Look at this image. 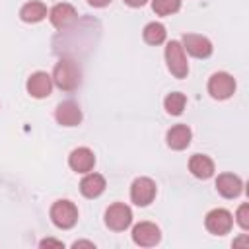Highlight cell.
Here are the masks:
<instances>
[{
  "mask_svg": "<svg viewBox=\"0 0 249 249\" xmlns=\"http://www.w3.org/2000/svg\"><path fill=\"white\" fill-rule=\"evenodd\" d=\"M53 82L64 89V91H72L80 86L82 82V70L80 66L70 60V58H62L54 64V70H53Z\"/></svg>",
  "mask_w": 249,
  "mask_h": 249,
  "instance_id": "6da1fadb",
  "label": "cell"
},
{
  "mask_svg": "<svg viewBox=\"0 0 249 249\" xmlns=\"http://www.w3.org/2000/svg\"><path fill=\"white\" fill-rule=\"evenodd\" d=\"M165 62H167L169 72L175 78H185L189 74V62H187V56H185V49H183V45L179 41L167 43V47H165Z\"/></svg>",
  "mask_w": 249,
  "mask_h": 249,
  "instance_id": "7a4b0ae2",
  "label": "cell"
},
{
  "mask_svg": "<svg viewBox=\"0 0 249 249\" xmlns=\"http://www.w3.org/2000/svg\"><path fill=\"white\" fill-rule=\"evenodd\" d=\"M51 220L56 228L68 230L78 222V208L70 200H56L51 206Z\"/></svg>",
  "mask_w": 249,
  "mask_h": 249,
  "instance_id": "3957f363",
  "label": "cell"
},
{
  "mask_svg": "<svg viewBox=\"0 0 249 249\" xmlns=\"http://www.w3.org/2000/svg\"><path fill=\"white\" fill-rule=\"evenodd\" d=\"M235 91V80L228 72H216L208 80V93L214 99H228Z\"/></svg>",
  "mask_w": 249,
  "mask_h": 249,
  "instance_id": "277c9868",
  "label": "cell"
},
{
  "mask_svg": "<svg viewBox=\"0 0 249 249\" xmlns=\"http://www.w3.org/2000/svg\"><path fill=\"white\" fill-rule=\"evenodd\" d=\"M132 222V212L126 204L123 202H117V204H111L105 212V224L113 230V231H123L130 226Z\"/></svg>",
  "mask_w": 249,
  "mask_h": 249,
  "instance_id": "5b68a950",
  "label": "cell"
},
{
  "mask_svg": "<svg viewBox=\"0 0 249 249\" xmlns=\"http://www.w3.org/2000/svg\"><path fill=\"white\" fill-rule=\"evenodd\" d=\"M204 226H206V230H208L210 233H214V235H224V233H228V231L231 230L233 218H231V214H230L228 210H224V208H214V210H210V212L206 214Z\"/></svg>",
  "mask_w": 249,
  "mask_h": 249,
  "instance_id": "8992f818",
  "label": "cell"
},
{
  "mask_svg": "<svg viewBox=\"0 0 249 249\" xmlns=\"http://www.w3.org/2000/svg\"><path fill=\"white\" fill-rule=\"evenodd\" d=\"M156 196V183L150 177H138L134 179L132 187H130V200L136 206H146L154 200Z\"/></svg>",
  "mask_w": 249,
  "mask_h": 249,
  "instance_id": "52a82bcc",
  "label": "cell"
},
{
  "mask_svg": "<svg viewBox=\"0 0 249 249\" xmlns=\"http://www.w3.org/2000/svg\"><path fill=\"white\" fill-rule=\"evenodd\" d=\"M160 237H161L160 228L156 224H152V222H140L132 230V239L140 247H152V245H156L160 241Z\"/></svg>",
  "mask_w": 249,
  "mask_h": 249,
  "instance_id": "ba28073f",
  "label": "cell"
},
{
  "mask_svg": "<svg viewBox=\"0 0 249 249\" xmlns=\"http://www.w3.org/2000/svg\"><path fill=\"white\" fill-rule=\"evenodd\" d=\"M183 49L196 58H206L212 54V43L206 37L196 35V33H189L183 37Z\"/></svg>",
  "mask_w": 249,
  "mask_h": 249,
  "instance_id": "9c48e42d",
  "label": "cell"
},
{
  "mask_svg": "<svg viewBox=\"0 0 249 249\" xmlns=\"http://www.w3.org/2000/svg\"><path fill=\"white\" fill-rule=\"evenodd\" d=\"M49 18H51V23H53L56 29H66V27H70V25L78 19V14H76L74 6L62 2V4L53 6Z\"/></svg>",
  "mask_w": 249,
  "mask_h": 249,
  "instance_id": "30bf717a",
  "label": "cell"
},
{
  "mask_svg": "<svg viewBox=\"0 0 249 249\" xmlns=\"http://www.w3.org/2000/svg\"><path fill=\"white\" fill-rule=\"evenodd\" d=\"M54 119H56V123L62 124V126H76V124H80V121H82V111H80L78 103H74V101H64V103H60V105L56 107Z\"/></svg>",
  "mask_w": 249,
  "mask_h": 249,
  "instance_id": "8fae6325",
  "label": "cell"
},
{
  "mask_svg": "<svg viewBox=\"0 0 249 249\" xmlns=\"http://www.w3.org/2000/svg\"><path fill=\"white\" fill-rule=\"evenodd\" d=\"M53 89V78L47 74V72H35L29 76L27 80V91L29 95L41 99V97H47Z\"/></svg>",
  "mask_w": 249,
  "mask_h": 249,
  "instance_id": "7c38bea8",
  "label": "cell"
},
{
  "mask_svg": "<svg viewBox=\"0 0 249 249\" xmlns=\"http://www.w3.org/2000/svg\"><path fill=\"white\" fill-rule=\"evenodd\" d=\"M68 163H70V167H72L74 171H78V173H88V171H91L93 165H95V156H93V152H91L89 148H76V150L70 154Z\"/></svg>",
  "mask_w": 249,
  "mask_h": 249,
  "instance_id": "4fadbf2b",
  "label": "cell"
},
{
  "mask_svg": "<svg viewBox=\"0 0 249 249\" xmlns=\"http://www.w3.org/2000/svg\"><path fill=\"white\" fill-rule=\"evenodd\" d=\"M216 189H218V193H220L222 196H226V198H235V196L241 193L243 183H241V179H239L237 175H233V173H222V175H218V179H216Z\"/></svg>",
  "mask_w": 249,
  "mask_h": 249,
  "instance_id": "5bb4252c",
  "label": "cell"
},
{
  "mask_svg": "<svg viewBox=\"0 0 249 249\" xmlns=\"http://www.w3.org/2000/svg\"><path fill=\"white\" fill-rule=\"evenodd\" d=\"M167 146L173 150H185L191 144V128L187 124H175L167 130Z\"/></svg>",
  "mask_w": 249,
  "mask_h": 249,
  "instance_id": "9a60e30c",
  "label": "cell"
},
{
  "mask_svg": "<svg viewBox=\"0 0 249 249\" xmlns=\"http://www.w3.org/2000/svg\"><path fill=\"white\" fill-rule=\"evenodd\" d=\"M189 169H191V173H193L195 177H198V179H208V177H212V173H214V161H212L208 156H204V154H195V156L189 160Z\"/></svg>",
  "mask_w": 249,
  "mask_h": 249,
  "instance_id": "2e32d148",
  "label": "cell"
},
{
  "mask_svg": "<svg viewBox=\"0 0 249 249\" xmlns=\"http://www.w3.org/2000/svg\"><path fill=\"white\" fill-rule=\"evenodd\" d=\"M80 191L88 198L99 196L105 191V179H103V175H99V173H88L82 179V183H80Z\"/></svg>",
  "mask_w": 249,
  "mask_h": 249,
  "instance_id": "e0dca14e",
  "label": "cell"
},
{
  "mask_svg": "<svg viewBox=\"0 0 249 249\" xmlns=\"http://www.w3.org/2000/svg\"><path fill=\"white\" fill-rule=\"evenodd\" d=\"M45 16H47V6L43 2H37V0H31V2L23 4L21 10H19V18L27 23H37Z\"/></svg>",
  "mask_w": 249,
  "mask_h": 249,
  "instance_id": "ac0fdd59",
  "label": "cell"
},
{
  "mask_svg": "<svg viewBox=\"0 0 249 249\" xmlns=\"http://www.w3.org/2000/svg\"><path fill=\"white\" fill-rule=\"evenodd\" d=\"M142 35H144V41L148 45H160V43L165 41V27L161 23H158V21H152V23H148L144 27Z\"/></svg>",
  "mask_w": 249,
  "mask_h": 249,
  "instance_id": "d6986e66",
  "label": "cell"
},
{
  "mask_svg": "<svg viewBox=\"0 0 249 249\" xmlns=\"http://www.w3.org/2000/svg\"><path fill=\"white\" fill-rule=\"evenodd\" d=\"M163 105H165V111L169 115H181L183 109H185V105H187V97L183 93H179V91H173V93H169L165 97Z\"/></svg>",
  "mask_w": 249,
  "mask_h": 249,
  "instance_id": "ffe728a7",
  "label": "cell"
},
{
  "mask_svg": "<svg viewBox=\"0 0 249 249\" xmlns=\"http://www.w3.org/2000/svg\"><path fill=\"white\" fill-rule=\"evenodd\" d=\"M181 8V0H154L152 10L158 16H171Z\"/></svg>",
  "mask_w": 249,
  "mask_h": 249,
  "instance_id": "44dd1931",
  "label": "cell"
},
{
  "mask_svg": "<svg viewBox=\"0 0 249 249\" xmlns=\"http://www.w3.org/2000/svg\"><path fill=\"white\" fill-rule=\"evenodd\" d=\"M235 218H237V224H239L243 230H247V228H249V204H241V206L237 208Z\"/></svg>",
  "mask_w": 249,
  "mask_h": 249,
  "instance_id": "7402d4cb",
  "label": "cell"
},
{
  "mask_svg": "<svg viewBox=\"0 0 249 249\" xmlns=\"http://www.w3.org/2000/svg\"><path fill=\"white\" fill-rule=\"evenodd\" d=\"M62 247V241H56V239H43L41 241V247Z\"/></svg>",
  "mask_w": 249,
  "mask_h": 249,
  "instance_id": "603a6c76",
  "label": "cell"
},
{
  "mask_svg": "<svg viewBox=\"0 0 249 249\" xmlns=\"http://www.w3.org/2000/svg\"><path fill=\"white\" fill-rule=\"evenodd\" d=\"M148 0H124V4H128V6H132V8H140V6H144Z\"/></svg>",
  "mask_w": 249,
  "mask_h": 249,
  "instance_id": "cb8c5ba5",
  "label": "cell"
},
{
  "mask_svg": "<svg viewBox=\"0 0 249 249\" xmlns=\"http://www.w3.org/2000/svg\"><path fill=\"white\" fill-rule=\"evenodd\" d=\"M91 6H95V8H103V6H107L111 0H88Z\"/></svg>",
  "mask_w": 249,
  "mask_h": 249,
  "instance_id": "d4e9b609",
  "label": "cell"
},
{
  "mask_svg": "<svg viewBox=\"0 0 249 249\" xmlns=\"http://www.w3.org/2000/svg\"><path fill=\"white\" fill-rule=\"evenodd\" d=\"M74 247H95V245H93L91 241H76Z\"/></svg>",
  "mask_w": 249,
  "mask_h": 249,
  "instance_id": "484cf974",
  "label": "cell"
}]
</instances>
